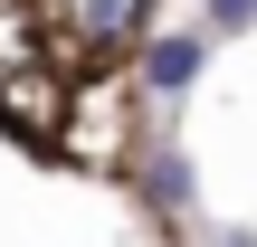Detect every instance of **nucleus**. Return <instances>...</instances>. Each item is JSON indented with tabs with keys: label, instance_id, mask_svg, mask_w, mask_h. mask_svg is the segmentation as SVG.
Masks as SVG:
<instances>
[{
	"label": "nucleus",
	"instance_id": "7ed1b4c3",
	"mask_svg": "<svg viewBox=\"0 0 257 247\" xmlns=\"http://www.w3.org/2000/svg\"><path fill=\"white\" fill-rule=\"evenodd\" d=\"M257 29V0H210V10H200V38H210V48H219V38H248Z\"/></svg>",
	"mask_w": 257,
	"mask_h": 247
},
{
	"label": "nucleus",
	"instance_id": "20e7f679",
	"mask_svg": "<svg viewBox=\"0 0 257 247\" xmlns=\"http://www.w3.org/2000/svg\"><path fill=\"white\" fill-rule=\"evenodd\" d=\"M76 19H86V38H114V29H134L143 10H134V0H76Z\"/></svg>",
	"mask_w": 257,
	"mask_h": 247
},
{
	"label": "nucleus",
	"instance_id": "f03ea898",
	"mask_svg": "<svg viewBox=\"0 0 257 247\" xmlns=\"http://www.w3.org/2000/svg\"><path fill=\"white\" fill-rule=\"evenodd\" d=\"M143 200H153V209H172V219H191V209H200V171H191V152H181V143L143 162Z\"/></svg>",
	"mask_w": 257,
	"mask_h": 247
},
{
	"label": "nucleus",
	"instance_id": "f257e3e1",
	"mask_svg": "<svg viewBox=\"0 0 257 247\" xmlns=\"http://www.w3.org/2000/svg\"><path fill=\"white\" fill-rule=\"evenodd\" d=\"M200 67H210V38H200V29H162V38L143 48V86H153V95H162L172 114L191 105V86H200Z\"/></svg>",
	"mask_w": 257,
	"mask_h": 247
},
{
	"label": "nucleus",
	"instance_id": "39448f33",
	"mask_svg": "<svg viewBox=\"0 0 257 247\" xmlns=\"http://www.w3.org/2000/svg\"><path fill=\"white\" fill-rule=\"evenodd\" d=\"M210 247H257V228H210Z\"/></svg>",
	"mask_w": 257,
	"mask_h": 247
}]
</instances>
